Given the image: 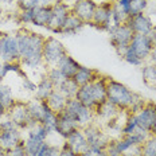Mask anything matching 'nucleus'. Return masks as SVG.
Returning a JSON list of instances; mask_svg holds the SVG:
<instances>
[{"label":"nucleus","instance_id":"1","mask_svg":"<svg viewBox=\"0 0 156 156\" xmlns=\"http://www.w3.org/2000/svg\"><path fill=\"white\" fill-rule=\"evenodd\" d=\"M16 39L20 53V63L28 69H38L43 63L44 37L27 28H20L16 32Z\"/></svg>","mask_w":156,"mask_h":156},{"label":"nucleus","instance_id":"2","mask_svg":"<svg viewBox=\"0 0 156 156\" xmlns=\"http://www.w3.org/2000/svg\"><path fill=\"white\" fill-rule=\"evenodd\" d=\"M106 100L115 104L121 110H128L129 113H135L145 104L144 98L131 89H128L124 83L108 77L106 80Z\"/></svg>","mask_w":156,"mask_h":156},{"label":"nucleus","instance_id":"3","mask_svg":"<svg viewBox=\"0 0 156 156\" xmlns=\"http://www.w3.org/2000/svg\"><path fill=\"white\" fill-rule=\"evenodd\" d=\"M63 112L67 116H70L80 125V128H85V126L90 125L94 121V119H96L94 110L85 106L83 104H81L77 98L67 100L66 108H65Z\"/></svg>","mask_w":156,"mask_h":156},{"label":"nucleus","instance_id":"4","mask_svg":"<svg viewBox=\"0 0 156 156\" xmlns=\"http://www.w3.org/2000/svg\"><path fill=\"white\" fill-rule=\"evenodd\" d=\"M109 32V38H110V43L115 47L116 53L122 57L124 53L126 51V48L129 47L132 38H133V31L128 27V24H120V26H112Z\"/></svg>","mask_w":156,"mask_h":156},{"label":"nucleus","instance_id":"5","mask_svg":"<svg viewBox=\"0 0 156 156\" xmlns=\"http://www.w3.org/2000/svg\"><path fill=\"white\" fill-rule=\"evenodd\" d=\"M47 136H48V131L42 124H39V122L32 125L31 128H28L27 137L24 140V148L27 155L30 156L37 155L38 151L42 148V145L46 143Z\"/></svg>","mask_w":156,"mask_h":156},{"label":"nucleus","instance_id":"6","mask_svg":"<svg viewBox=\"0 0 156 156\" xmlns=\"http://www.w3.org/2000/svg\"><path fill=\"white\" fill-rule=\"evenodd\" d=\"M65 54H67L66 48L62 44V42L58 41L54 37L44 38L43 43V63L48 67H55L61 58Z\"/></svg>","mask_w":156,"mask_h":156},{"label":"nucleus","instance_id":"7","mask_svg":"<svg viewBox=\"0 0 156 156\" xmlns=\"http://www.w3.org/2000/svg\"><path fill=\"white\" fill-rule=\"evenodd\" d=\"M7 117L15 122V125L19 129H26L27 131L28 128H31L32 125L37 124L35 121H32V119L30 117L27 102L23 101H15L14 105L9 106L7 110Z\"/></svg>","mask_w":156,"mask_h":156},{"label":"nucleus","instance_id":"8","mask_svg":"<svg viewBox=\"0 0 156 156\" xmlns=\"http://www.w3.org/2000/svg\"><path fill=\"white\" fill-rule=\"evenodd\" d=\"M0 58L3 62H15L20 61L18 39L15 35L3 34L0 39Z\"/></svg>","mask_w":156,"mask_h":156},{"label":"nucleus","instance_id":"9","mask_svg":"<svg viewBox=\"0 0 156 156\" xmlns=\"http://www.w3.org/2000/svg\"><path fill=\"white\" fill-rule=\"evenodd\" d=\"M70 14H71V7H69V4H66L63 2H58L54 5H51V18L47 24V30L55 32V34H59L65 20Z\"/></svg>","mask_w":156,"mask_h":156},{"label":"nucleus","instance_id":"10","mask_svg":"<svg viewBox=\"0 0 156 156\" xmlns=\"http://www.w3.org/2000/svg\"><path fill=\"white\" fill-rule=\"evenodd\" d=\"M112 8H113V3H110V2H105V3H101L100 5H97L90 24L94 26L96 28H98V30L109 31L110 27L113 26L112 24Z\"/></svg>","mask_w":156,"mask_h":156},{"label":"nucleus","instance_id":"11","mask_svg":"<svg viewBox=\"0 0 156 156\" xmlns=\"http://www.w3.org/2000/svg\"><path fill=\"white\" fill-rule=\"evenodd\" d=\"M155 113H156V104L154 102H145L137 112H135L140 131L151 135V129L154 126V121H155Z\"/></svg>","mask_w":156,"mask_h":156},{"label":"nucleus","instance_id":"12","mask_svg":"<svg viewBox=\"0 0 156 156\" xmlns=\"http://www.w3.org/2000/svg\"><path fill=\"white\" fill-rule=\"evenodd\" d=\"M82 129H83V133H85V136H86V140H87L89 147L105 149L106 145L110 143L108 136L102 132V129L100 128L98 125L93 124V122L90 125L85 126V128H82Z\"/></svg>","mask_w":156,"mask_h":156},{"label":"nucleus","instance_id":"13","mask_svg":"<svg viewBox=\"0 0 156 156\" xmlns=\"http://www.w3.org/2000/svg\"><path fill=\"white\" fill-rule=\"evenodd\" d=\"M129 48L133 50L143 61H147L149 58V54L154 50V44L149 38V35L144 34H135L129 43Z\"/></svg>","mask_w":156,"mask_h":156},{"label":"nucleus","instance_id":"14","mask_svg":"<svg viewBox=\"0 0 156 156\" xmlns=\"http://www.w3.org/2000/svg\"><path fill=\"white\" fill-rule=\"evenodd\" d=\"M126 24L133 31V34H144V35H149V32L155 27L152 19L144 12L135 16H129Z\"/></svg>","mask_w":156,"mask_h":156},{"label":"nucleus","instance_id":"15","mask_svg":"<svg viewBox=\"0 0 156 156\" xmlns=\"http://www.w3.org/2000/svg\"><path fill=\"white\" fill-rule=\"evenodd\" d=\"M97 5L98 4L94 0H76L71 7V12L78 16L83 23H90Z\"/></svg>","mask_w":156,"mask_h":156},{"label":"nucleus","instance_id":"16","mask_svg":"<svg viewBox=\"0 0 156 156\" xmlns=\"http://www.w3.org/2000/svg\"><path fill=\"white\" fill-rule=\"evenodd\" d=\"M65 140H66L65 144H66L69 148H71L78 155L83 154V152L89 148V144H87L86 136H85V133H83L82 128H78L74 132H71Z\"/></svg>","mask_w":156,"mask_h":156},{"label":"nucleus","instance_id":"17","mask_svg":"<svg viewBox=\"0 0 156 156\" xmlns=\"http://www.w3.org/2000/svg\"><path fill=\"white\" fill-rule=\"evenodd\" d=\"M78 128H80V125H78L70 116H67L65 112L58 113L57 125H55V132H57L59 136H62L63 139H66L71 132H74Z\"/></svg>","mask_w":156,"mask_h":156},{"label":"nucleus","instance_id":"18","mask_svg":"<svg viewBox=\"0 0 156 156\" xmlns=\"http://www.w3.org/2000/svg\"><path fill=\"white\" fill-rule=\"evenodd\" d=\"M23 140V136L19 128L8 129V131H0V147L4 148L5 151L16 147Z\"/></svg>","mask_w":156,"mask_h":156},{"label":"nucleus","instance_id":"19","mask_svg":"<svg viewBox=\"0 0 156 156\" xmlns=\"http://www.w3.org/2000/svg\"><path fill=\"white\" fill-rule=\"evenodd\" d=\"M121 112H122L121 109L117 108L115 104H112L110 101H108V100H106L105 102L100 104V105L94 109L96 117H100V119L105 120V121H109V120L115 119V117H117Z\"/></svg>","mask_w":156,"mask_h":156},{"label":"nucleus","instance_id":"20","mask_svg":"<svg viewBox=\"0 0 156 156\" xmlns=\"http://www.w3.org/2000/svg\"><path fill=\"white\" fill-rule=\"evenodd\" d=\"M80 66L81 65L78 63L73 57H70L69 54H65L57 65V67L62 71V74L66 78H73L74 74L77 73V70L80 69Z\"/></svg>","mask_w":156,"mask_h":156},{"label":"nucleus","instance_id":"21","mask_svg":"<svg viewBox=\"0 0 156 156\" xmlns=\"http://www.w3.org/2000/svg\"><path fill=\"white\" fill-rule=\"evenodd\" d=\"M100 76H101V74H100L98 71H96L93 69H89V67L82 66V65H81L80 69L77 70V73L74 74L73 80L76 81V83L78 86H83V85H86V83L93 82V81L97 80Z\"/></svg>","mask_w":156,"mask_h":156},{"label":"nucleus","instance_id":"22","mask_svg":"<svg viewBox=\"0 0 156 156\" xmlns=\"http://www.w3.org/2000/svg\"><path fill=\"white\" fill-rule=\"evenodd\" d=\"M90 83H92V82H90ZM90 83H86V85H83V86H80L76 98L81 104H83L85 106H87V108H90V109L94 110L97 108V104H96V100H94L92 85H90Z\"/></svg>","mask_w":156,"mask_h":156},{"label":"nucleus","instance_id":"23","mask_svg":"<svg viewBox=\"0 0 156 156\" xmlns=\"http://www.w3.org/2000/svg\"><path fill=\"white\" fill-rule=\"evenodd\" d=\"M27 108H28V113H30V117L32 119V121L41 124L42 119L44 116V112H46V108H47L46 101L34 98L27 102Z\"/></svg>","mask_w":156,"mask_h":156},{"label":"nucleus","instance_id":"24","mask_svg":"<svg viewBox=\"0 0 156 156\" xmlns=\"http://www.w3.org/2000/svg\"><path fill=\"white\" fill-rule=\"evenodd\" d=\"M46 104H47V106L53 110L54 113H57V115H58V113L63 112L65 108H66L67 98L58 89H55L54 92L50 94V97L46 100Z\"/></svg>","mask_w":156,"mask_h":156},{"label":"nucleus","instance_id":"25","mask_svg":"<svg viewBox=\"0 0 156 156\" xmlns=\"http://www.w3.org/2000/svg\"><path fill=\"white\" fill-rule=\"evenodd\" d=\"M55 90L54 85L50 82V80L47 78V76H43L41 78V81L37 83V92H35V98L46 101L50 97V94Z\"/></svg>","mask_w":156,"mask_h":156},{"label":"nucleus","instance_id":"26","mask_svg":"<svg viewBox=\"0 0 156 156\" xmlns=\"http://www.w3.org/2000/svg\"><path fill=\"white\" fill-rule=\"evenodd\" d=\"M83 26H85V23H83L78 16H76L73 12H71V14L67 16L66 20H65V23L62 26V28H61L59 34H67V35L76 34V32L80 31Z\"/></svg>","mask_w":156,"mask_h":156},{"label":"nucleus","instance_id":"27","mask_svg":"<svg viewBox=\"0 0 156 156\" xmlns=\"http://www.w3.org/2000/svg\"><path fill=\"white\" fill-rule=\"evenodd\" d=\"M51 18V7H39L34 9V19L32 24L38 27H46Z\"/></svg>","mask_w":156,"mask_h":156},{"label":"nucleus","instance_id":"28","mask_svg":"<svg viewBox=\"0 0 156 156\" xmlns=\"http://www.w3.org/2000/svg\"><path fill=\"white\" fill-rule=\"evenodd\" d=\"M14 73L15 76L20 77V78H24L27 77L23 70V67H22V63L20 61H15V62H4L3 63V69L2 71H0V76H2L3 78H5L8 76V74Z\"/></svg>","mask_w":156,"mask_h":156},{"label":"nucleus","instance_id":"29","mask_svg":"<svg viewBox=\"0 0 156 156\" xmlns=\"http://www.w3.org/2000/svg\"><path fill=\"white\" fill-rule=\"evenodd\" d=\"M78 89H80V86L76 83V81H74L73 78H67L62 85L59 86V89L58 90H59V92L62 93L67 100H70V98H76Z\"/></svg>","mask_w":156,"mask_h":156},{"label":"nucleus","instance_id":"30","mask_svg":"<svg viewBox=\"0 0 156 156\" xmlns=\"http://www.w3.org/2000/svg\"><path fill=\"white\" fill-rule=\"evenodd\" d=\"M129 19V15L120 7L117 3H113V8H112V24L113 26H120V24H125Z\"/></svg>","mask_w":156,"mask_h":156},{"label":"nucleus","instance_id":"31","mask_svg":"<svg viewBox=\"0 0 156 156\" xmlns=\"http://www.w3.org/2000/svg\"><path fill=\"white\" fill-rule=\"evenodd\" d=\"M47 105V104H46ZM57 119H58V115L57 113H54L53 110H51L50 108H46V112H44V116L43 119H42L41 124L44 126V128L48 131V133L51 132H55V125H57Z\"/></svg>","mask_w":156,"mask_h":156},{"label":"nucleus","instance_id":"32","mask_svg":"<svg viewBox=\"0 0 156 156\" xmlns=\"http://www.w3.org/2000/svg\"><path fill=\"white\" fill-rule=\"evenodd\" d=\"M46 76H47L48 80H50V82L54 85L55 89H59V86L67 80V78L62 74V71L58 69L57 66H55V67H48Z\"/></svg>","mask_w":156,"mask_h":156},{"label":"nucleus","instance_id":"33","mask_svg":"<svg viewBox=\"0 0 156 156\" xmlns=\"http://www.w3.org/2000/svg\"><path fill=\"white\" fill-rule=\"evenodd\" d=\"M141 73H143V80H144V82L156 89V65L149 63V65L143 66Z\"/></svg>","mask_w":156,"mask_h":156},{"label":"nucleus","instance_id":"34","mask_svg":"<svg viewBox=\"0 0 156 156\" xmlns=\"http://www.w3.org/2000/svg\"><path fill=\"white\" fill-rule=\"evenodd\" d=\"M0 101L3 102V105L7 108L9 106H12L15 104V97H14V93H12V89L9 87L8 85H4V83H2L0 85Z\"/></svg>","mask_w":156,"mask_h":156},{"label":"nucleus","instance_id":"35","mask_svg":"<svg viewBox=\"0 0 156 156\" xmlns=\"http://www.w3.org/2000/svg\"><path fill=\"white\" fill-rule=\"evenodd\" d=\"M137 131H140V129H139L137 120H136L135 113H129L126 120L124 121V125H122V128H121V135L128 136V135H132V133H135Z\"/></svg>","mask_w":156,"mask_h":156},{"label":"nucleus","instance_id":"36","mask_svg":"<svg viewBox=\"0 0 156 156\" xmlns=\"http://www.w3.org/2000/svg\"><path fill=\"white\" fill-rule=\"evenodd\" d=\"M141 156H156V136L149 135L141 144Z\"/></svg>","mask_w":156,"mask_h":156},{"label":"nucleus","instance_id":"37","mask_svg":"<svg viewBox=\"0 0 156 156\" xmlns=\"http://www.w3.org/2000/svg\"><path fill=\"white\" fill-rule=\"evenodd\" d=\"M121 58L125 61L126 63L132 65V66H143V63H144V61H143L133 50H131L129 47L126 48V51L124 53V55H122Z\"/></svg>","mask_w":156,"mask_h":156},{"label":"nucleus","instance_id":"38","mask_svg":"<svg viewBox=\"0 0 156 156\" xmlns=\"http://www.w3.org/2000/svg\"><path fill=\"white\" fill-rule=\"evenodd\" d=\"M148 0H132L131 2V8H129V16H135L147 9Z\"/></svg>","mask_w":156,"mask_h":156},{"label":"nucleus","instance_id":"39","mask_svg":"<svg viewBox=\"0 0 156 156\" xmlns=\"http://www.w3.org/2000/svg\"><path fill=\"white\" fill-rule=\"evenodd\" d=\"M59 151H61V148L48 144L46 141L43 145H42V148L39 149L38 154L35 156H59Z\"/></svg>","mask_w":156,"mask_h":156},{"label":"nucleus","instance_id":"40","mask_svg":"<svg viewBox=\"0 0 156 156\" xmlns=\"http://www.w3.org/2000/svg\"><path fill=\"white\" fill-rule=\"evenodd\" d=\"M18 22L22 24H32V19H34V9H19L18 15Z\"/></svg>","mask_w":156,"mask_h":156},{"label":"nucleus","instance_id":"41","mask_svg":"<svg viewBox=\"0 0 156 156\" xmlns=\"http://www.w3.org/2000/svg\"><path fill=\"white\" fill-rule=\"evenodd\" d=\"M26 155H27V152H26L24 148V139L22 140L20 144H18L16 147L7 151V156H26Z\"/></svg>","mask_w":156,"mask_h":156},{"label":"nucleus","instance_id":"42","mask_svg":"<svg viewBox=\"0 0 156 156\" xmlns=\"http://www.w3.org/2000/svg\"><path fill=\"white\" fill-rule=\"evenodd\" d=\"M22 86L26 92H30V93H35L37 92V83L28 77L22 78Z\"/></svg>","mask_w":156,"mask_h":156},{"label":"nucleus","instance_id":"43","mask_svg":"<svg viewBox=\"0 0 156 156\" xmlns=\"http://www.w3.org/2000/svg\"><path fill=\"white\" fill-rule=\"evenodd\" d=\"M81 156H106V154H105V149L89 147L83 154H81Z\"/></svg>","mask_w":156,"mask_h":156},{"label":"nucleus","instance_id":"44","mask_svg":"<svg viewBox=\"0 0 156 156\" xmlns=\"http://www.w3.org/2000/svg\"><path fill=\"white\" fill-rule=\"evenodd\" d=\"M14 128H18L15 125V122L12 121L11 119H5V120H2L0 121V131H8V129H14Z\"/></svg>","mask_w":156,"mask_h":156},{"label":"nucleus","instance_id":"45","mask_svg":"<svg viewBox=\"0 0 156 156\" xmlns=\"http://www.w3.org/2000/svg\"><path fill=\"white\" fill-rule=\"evenodd\" d=\"M105 154H106V156H121V154L117 151V148H116V145H115V143L113 141H110L109 144L106 145Z\"/></svg>","mask_w":156,"mask_h":156},{"label":"nucleus","instance_id":"46","mask_svg":"<svg viewBox=\"0 0 156 156\" xmlns=\"http://www.w3.org/2000/svg\"><path fill=\"white\" fill-rule=\"evenodd\" d=\"M59 156H81V155L76 154L71 148H69L66 144H63L62 148H61V151H59Z\"/></svg>","mask_w":156,"mask_h":156},{"label":"nucleus","instance_id":"47","mask_svg":"<svg viewBox=\"0 0 156 156\" xmlns=\"http://www.w3.org/2000/svg\"><path fill=\"white\" fill-rule=\"evenodd\" d=\"M131 2L132 0H117V4L120 5V7H121L122 9H124V11L126 12V14L129 15V8H131Z\"/></svg>","mask_w":156,"mask_h":156},{"label":"nucleus","instance_id":"48","mask_svg":"<svg viewBox=\"0 0 156 156\" xmlns=\"http://www.w3.org/2000/svg\"><path fill=\"white\" fill-rule=\"evenodd\" d=\"M149 38H151V41H152V44H154V47H156V26L154 27V30L149 32Z\"/></svg>","mask_w":156,"mask_h":156},{"label":"nucleus","instance_id":"49","mask_svg":"<svg viewBox=\"0 0 156 156\" xmlns=\"http://www.w3.org/2000/svg\"><path fill=\"white\" fill-rule=\"evenodd\" d=\"M149 61H151V63H155L156 65V47H154V50L151 51V54H149Z\"/></svg>","mask_w":156,"mask_h":156},{"label":"nucleus","instance_id":"50","mask_svg":"<svg viewBox=\"0 0 156 156\" xmlns=\"http://www.w3.org/2000/svg\"><path fill=\"white\" fill-rule=\"evenodd\" d=\"M0 116H7V108L3 105L2 101H0Z\"/></svg>","mask_w":156,"mask_h":156},{"label":"nucleus","instance_id":"51","mask_svg":"<svg viewBox=\"0 0 156 156\" xmlns=\"http://www.w3.org/2000/svg\"><path fill=\"white\" fill-rule=\"evenodd\" d=\"M0 3H2L3 5H11V4H14V3H16V0H0Z\"/></svg>","mask_w":156,"mask_h":156},{"label":"nucleus","instance_id":"52","mask_svg":"<svg viewBox=\"0 0 156 156\" xmlns=\"http://www.w3.org/2000/svg\"><path fill=\"white\" fill-rule=\"evenodd\" d=\"M151 135H155L156 136V113H155V121H154V126L151 129Z\"/></svg>","mask_w":156,"mask_h":156},{"label":"nucleus","instance_id":"53","mask_svg":"<svg viewBox=\"0 0 156 156\" xmlns=\"http://www.w3.org/2000/svg\"><path fill=\"white\" fill-rule=\"evenodd\" d=\"M0 156H7V151L2 147H0Z\"/></svg>","mask_w":156,"mask_h":156},{"label":"nucleus","instance_id":"54","mask_svg":"<svg viewBox=\"0 0 156 156\" xmlns=\"http://www.w3.org/2000/svg\"><path fill=\"white\" fill-rule=\"evenodd\" d=\"M121 156H136V155H133L131 151H128V152H125V154H121Z\"/></svg>","mask_w":156,"mask_h":156},{"label":"nucleus","instance_id":"55","mask_svg":"<svg viewBox=\"0 0 156 156\" xmlns=\"http://www.w3.org/2000/svg\"><path fill=\"white\" fill-rule=\"evenodd\" d=\"M3 63H4V62H3V59L0 58V71H2V69H3Z\"/></svg>","mask_w":156,"mask_h":156},{"label":"nucleus","instance_id":"56","mask_svg":"<svg viewBox=\"0 0 156 156\" xmlns=\"http://www.w3.org/2000/svg\"><path fill=\"white\" fill-rule=\"evenodd\" d=\"M2 14H3V4L0 3V16H2Z\"/></svg>","mask_w":156,"mask_h":156},{"label":"nucleus","instance_id":"57","mask_svg":"<svg viewBox=\"0 0 156 156\" xmlns=\"http://www.w3.org/2000/svg\"><path fill=\"white\" fill-rule=\"evenodd\" d=\"M3 80H4V78H3L2 76H0V85H2V83H3Z\"/></svg>","mask_w":156,"mask_h":156},{"label":"nucleus","instance_id":"58","mask_svg":"<svg viewBox=\"0 0 156 156\" xmlns=\"http://www.w3.org/2000/svg\"><path fill=\"white\" fill-rule=\"evenodd\" d=\"M108 2H110V3H116L117 0H108Z\"/></svg>","mask_w":156,"mask_h":156},{"label":"nucleus","instance_id":"59","mask_svg":"<svg viewBox=\"0 0 156 156\" xmlns=\"http://www.w3.org/2000/svg\"><path fill=\"white\" fill-rule=\"evenodd\" d=\"M26 156H30V155H26Z\"/></svg>","mask_w":156,"mask_h":156}]
</instances>
